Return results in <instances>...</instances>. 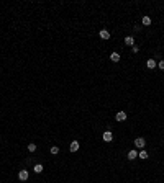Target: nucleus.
<instances>
[{
	"label": "nucleus",
	"mask_w": 164,
	"mask_h": 183,
	"mask_svg": "<svg viewBox=\"0 0 164 183\" xmlns=\"http://www.w3.org/2000/svg\"><path fill=\"white\" fill-rule=\"evenodd\" d=\"M135 146L139 147V149H143V147L146 146V141L143 139V137H138V139H135Z\"/></svg>",
	"instance_id": "nucleus-1"
},
{
	"label": "nucleus",
	"mask_w": 164,
	"mask_h": 183,
	"mask_svg": "<svg viewBox=\"0 0 164 183\" xmlns=\"http://www.w3.org/2000/svg\"><path fill=\"white\" fill-rule=\"evenodd\" d=\"M115 119H117V121H125V119H126V113L125 111H118L117 116H115Z\"/></svg>",
	"instance_id": "nucleus-2"
},
{
	"label": "nucleus",
	"mask_w": 164,
	"mask_h": 183,
	"mask_svg": "<svg viewBox=\"0 0 164 183\" xmlns=\"http://www.w3.org/2000/svg\"><path fill=\"white\" fill-rule=\"evenodd\" d=\"M112 139H113V134H112V131H105V133H103V141H105V142H110Z\"/></svg>",
	"instance_id": "nucleus-3"
},
{
	"label": "nucleus",
	"mask_w": 164,
	"mask_h": 183,
	"mask_svg": "<svg viewBox=\"0 0 164 183\" xmlns=\"http://www.w3.org/2000/svg\"><path fill=\"white\" fill-rule=\"evenodd\" d=\"M69 149H71V152H77V150H79V142H77V141H72Z\"/></svg>",
	"instance_id": "nucleus-4"
},
{
	"label": "nucleus",
	"mask_w": 164,
	"mask_h": 183,
	"mask_svg": "<svg viewBox=\"0 0 164 183\" xmlns=\"http://www.w3.org/2000/svg\"><path fill=\"white\" fill-rule=\"evenodd\" d=\"M18 178H20L22 181H25L26 178H28V170H22V172L18 173Z\"/></svg>",
	"instance_id": "nucleus-5"
},
{
	"label": "nucleus",
	"mask_w": 164,
	"mask_h": 183,
	"mask_svg": "<svg viewBox=\"0 0 164 183\" xmlns=\"http://www.w3.org/2000/svg\"><path fill=\"white\" fill-rule=\"evenodd\" d=\"M125 43H126L128 46L133 47V46H135V38H133V36H126V38H125Z\"/></svg>",
	"instance_id": "nucleus-6"
},
{
	"label": "nucleus",
	"mask_w": 164,
	"mask_h": 183,
	"mask_svg": "<svg viewBox=\"0 0 164 183\" xmlns=\"http://www.w3.org/2000/svg\"><path fill=\"white\" fill-rule=\"evenodd\" d=\"M100 38H102V39H108V38H110V33L107 30H102V31H100Z\"/></svg>",
	"instance_id": "nucleus-7"
},
{
	"label": "nucleus",
	"mask_w": 164,
	"mask_h": 183,
	"mask_svg": "<svg viewBox=\"0 0 164 183\" xmlns=\"http://www.w3.org/2000/svg\"><path fill=\"white\" fill-rule=\"evenodd\" d=\"M136 157H138V152H136V150H130V152H128V159H130V160H135Z\"/></svg>",
	"instance_id": "nucleus-8"
},
{
	"label": "nucleus",
	"mask_w": 164,
	"mask_h": 183,
	"mask_svg": "<svg viewBox=\"0 0 164 183\" xmlns=\"http://www.w3.org/2000/svg\"><path fill=\"white\" fill-rule=\"evenodd\" d=\"M110 59L113 62H118V61H120V54H118V53H112L110 54Z\"/></svg>",
	"instance_id": "nucleus-9"
},
{
	"label": "nucleus",
	"mask_w": 164,
	"mask_h": 183,
	"mask_svg": "<svg viewBox=\"0 0 164 183\" xmlns=\"http://www.w3.org/2000/svg\"><path fill=\"white\" fill-rule=\"evenodd\" d=\"M156 65H158V64H156L153 59H148V62H146V67H148V69H154Z\"/></svg>",
	"instance_id": "nucleus-10"
},
{
	"label": "nucleus",
	"mask_w": 164,
	"mask_h": 183,
	"mask_svg": "<svg viewBox=\"0 0 164 183\" xmlns=\"http://www.w3.org/2000/svg\"><path fill=\"white\" fill-rule=\"evenodd\" d=\"M143 25L149 26V25H151V18H149V16H143Z\"/></svg>",
	"instance_id": "nucleus-11"
},
{
	"label": "nucleus",
	"mask_w": 164,
	"mask_h": 183,
	"mask_svg": "<svg viewBox=\"0 0 164 183\" xmlns=\"http://www.w3.org/2000/svg\"><path fill=\"white\" fill-rule=\"evenodd\" d=\"M34 172H36V173H41V172H43V165L41 164H38V165H34V168H33Z\"/></svg>",
	"instance_id": "nucleus-12"
},
{
	"label": "nucleus",
	"mask_w": 164,
	"mask_h": 183,
	"mask_svg": "<svg viewBox=\"0 0 164 183\" xmlns=\"http://www.w3.org/2000/svg\"><path fill=\"white\" fill-rule=\"evenodd\" d=\"M138 157L139 159H148V152H146V150H141V152L138 154Z\"/></svg>",
	"instance_id": "nucleus-13"
},
{
	"label": "nucleus",
	"mask_w": 164,
	"mask_h": 183,
	"mask_svg": "<svg viewBox=\"0 0 164 183\" xmlns=\"http://www.w3.org/2000/svg\"><path fill=\"white\" fill-rule=\"evenodd\" d=\"M28 150H30V152H34V150H36V144H28Z\"/></svg>",
	"instance_id": "nucleus-14"
},
{
	"label": "nucleus",
	"mask_w": 164,
	"mask_h": 183,
	"mask_svg": "<svg viewBox=\"0 0 164 183\" xmlns=\"http://www.w3.org/2000/svg\"><path fill=\"white\" fill-rule=\"evenodd\" d=\"M51 154H59V147H56V146H53V147H51Z\"/></svg>",
	"instance_id": "nucleus-15"
},
{
	"label": "nucleus",
	"mask_w": 164,
	"mask_h": 183,
	"mask_svg": "<svg viewBox=\"0 0 164 183\" xmlns=\"http://www.w3.org/2000/svg\"><path fill=\"white\" fill-rule=\"evenodd\" d=\"M158 67L161 69V70H164V61H161V62H159V64H158Z\"/></svg>",
	"instance_id": "nucleus-16"
}]
</instances>
